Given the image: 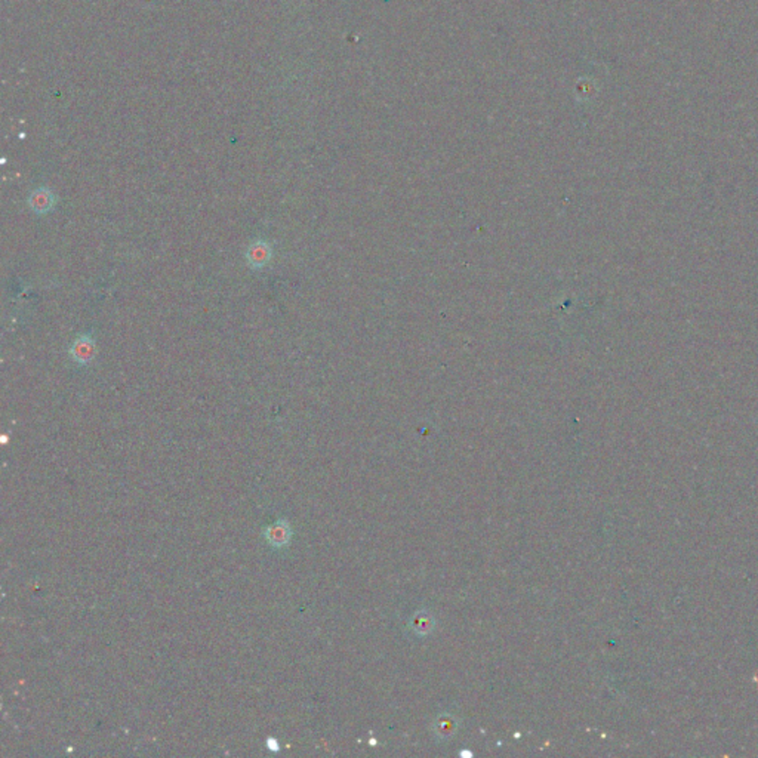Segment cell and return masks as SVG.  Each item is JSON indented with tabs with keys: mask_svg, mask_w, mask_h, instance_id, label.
Here are the masks:
<instances>
[{
	"mask_svg": "<svg viewBox=\"0 0 758 758\" xmlns=\"http://www.w3.org/2000/svg\"><path fill=\"white\" fill-rule=\"evenodd\" d=\"M57 205V196L52 193L48 187H39L33 190L28 196V206L37 215H47L55 209Z\"/></svg>",
	"mask_w": 758,
	"mask_h": 758,
	"instance_id": "cell-3",
	"label": "cell"
},
{
	"mask_svg": "<svg viewBox=\"0 0 758 758\" xmlns=\"http://www.w3.org/2000/svg\"><path fill=\"white\" fill-rule=\"evenodd\" d=\"M431 618L430 615H426V613H418V615L414 618V621H412V627H414V630L418 632V634H427L431 631Z\"/></svg>",
	"mask_w": 758,
	"mask_h": 758,
	"instance_id": "cell-6",
	"label": "cell"
},
{
	"mask_svg": "<svg viewBox=\"0 0 758 758\" xmlns=\"http://www.w3.org/2000/svg\"><path fill=\"white\" fill-rule=\"evenodd\" d=\"M267 538H269L271 544H274V547H283V545L287 544L289 538H291V530H289L287 525L278 523V525H274L267 530Z\"/></svg>",
	"mask_w": 758,
	"mask_h": 758,
	"instance_id": "cell-4",
	"label": "cell"
},
{
	"mask_svg": "<svg viewBox=\"0 0 758 758\" xmlns=\"http://www.w3.org/2000/svg\"><path fill=\"white\" fill-rule=\"evenodd\" d=\"M455 727H456L455 720L448 717V716H443L436 721V733H437V736H440V738L452 736Z\"/></svg>",
	"mask_w": 758,
	"mask_h": 758,
	"instance_id": "cell-5",
	"label": "cell"
},
{
	"mask_svg": "<svg viewBox=\"0 0 758 758\" xmlns=\"http://www.w3.org/2000/svg\"><path fill=\"white\" fill-rule=\"evenodd\" d=\"M273 258V248L262 239L253 240L246 251V262L252 270H262Z\"/></svg>",
	"mask_w": 758,
	"mask_h": 758,
	"instance_id": "cell-2",
	"label": "cell"
},
{
	"mask_svg": "<svg viewBox=\"0 0 758 758\" xmlns=\"http://www.w3.org/2000/svg\"><path fill=\"white\" fill-rule=\"evenodd\" d=\"M70 359L79 366L91 364L96 355V342L92 333H83L77 337L70 347Z\"/></svg>",
	"mask_w": 758,
	"mask_h": 758,
	"instance_id": "cell-1",
	"label": "cell"
}]
</instances>
